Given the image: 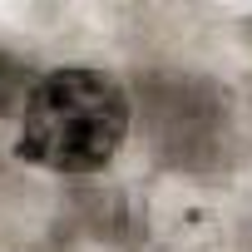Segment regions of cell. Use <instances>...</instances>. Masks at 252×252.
I'll return each mask as SVG.
<instances>
[{
    "instance_id": "cell-1",
    "label": "cell",
    "mask_w": 252,
    "mask_h": 252,
    "mask_svg": "<svg viewBox=\"0 0 252 252\" xmlns=\"http://www.w3.org/2000/svg\"><path fill=\"white\" fill-rule=\"evenodd\" d=\"M129 134V94L104 69H50L30 84L15 154L55 173H99Z\"/></svg>"
},
{
    "instance_id": "cell-2",
    "label": "cell",
    "mask_w": 252,
    "mask_h": 252,
    "mask_svg": "<svg viewBox=\"0 0 252 252\" xmlns=\"http://www.w3.org/2000/svg\"><path fill=\"white\" fill-rule=\"evenodd\" d=\"M10 89H20V64L0 60V94H10Z\"/></svg>"
}]
</instances>
